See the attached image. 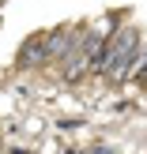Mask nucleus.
<instances>
[{"label": "nucleus", "instance_id": "1", "mask_svg": "<svg viewBox=\"0 0 147 154\" xmlns=\"http://www.w3.org/2000/svg\"><path fill=\"white\" fill-rule=\"evenodd\" d=\"M45 60H49V49H45V38H27L19 49V57H15V64L27 72V68H42Z\"/></svg>", "mask_w": 147, "mask_h": 154}]
</instances>
